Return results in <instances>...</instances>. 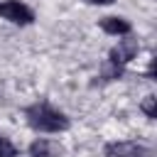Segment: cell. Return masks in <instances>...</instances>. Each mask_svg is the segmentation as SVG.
<instances>
[{
    "instance_id": "3",
    "label": "cell",
    "mask_w": 157,
    "mask_h": 157,
    "mask_svg": "<svg viewBox=\"0 0 157 157\" xmlns=\"http://www.w3.org/2000/svg\"><path fill=\"white\" fill-rule=\"evenodd\" d=\"M137 52H140L137 39L128 37V39H120V42L108 52V61L115 64V66H125V64H130V61L137 56Z\"/></svg>"
},
{
    "instance_id": "7",
    "label": "cell",
    "mask_w": 157,
    "mask_h": 157,
    "mask_svg": "<svg viewBox=\"0 0 157 157\" xmlns=\"http://www.w3.org/2000/svg\"><path fill=\"white\" fill-rule=\"evenodd\" d=\"M123 76V66H115V64H105L103 66V71H101V78L103 81H115V78H120Z\"/></svg>"
},
{
    "instance_id": "10",
    "label": "cell",
    "mask_w": 157,
    "mask_h": 157,
    "mask_svg": "<svg viewBox=\"0 0 157 157\" xmlns=\"http://www.w3.org/2000/svg\"><path fill=\"white\" fill-rule=\"evenodd\" d=\"M86 2H91V5H110L115 0H86Z\"/></svg>"
},
{
    "instance_id": "4",
    "label": "cell",
    "mask_w": 157,
    "mask_h": 157,
    "mask_svg": "<svg viewBox=\"0 0 157 157\" xmlns=\"http://www.w3.org/2000/svg\"><path fill=\"white\" fill-rule=\"evenodd\" d=\"M103 155L105 157H145L147 150L132 140H113L103 145Z\"/></svg>"
},
{
    "instance_id": "8",
    "label": "cell",
    "mask_w": 157,
    "mask_h": 157,
    "mask_svg": "<svg viewBox=\"0 0 157 157\" xmlns=\"http://www.w3.org/2000/svg\"><path fill=\"white\" fill-rule=\"evenodd\" d=\"M140 110L147 118H157V98L155 96H145V101L140 103Z\"/></svg>"
},
{
    "instance_id": "2",
    "label": "cell",
    "mask_w": 157,
    "mask_h": 157,
    "mask_svg": "<svg viewBox=\"0 0 157 157\" xmlns=\"http://www.w3.org/2000/svg\"><path fill=\"white\" fill-rule=\"evenodd\" d=\"M0 17L10 20L12 25H32L34 22V12L20 0H0Z\"/></svg>"
},
{
    "instance_id": "6",
    "label": "cell",
    "mask_w": 157,
    "mask_h": 157,
    "mask_svg": "<svg viewBox=\"0 0 157 157\" xmlns=\"http://www.w3.org/2000/svg\"><path fill=\"white\" fill-rule=\"evenodd\" d=\"M101 29H103L105 34H115V37H123V34H130V32H132V25H130L125 17L110 15V17H103V20H101Z\"/></svg>"
},
{
    "instance_id": "9",
    "label": "cell",
    "mask_w": 157,
    "mask_h": 157,
    "mask_svg": "<svg viewBox=\"0 0 157 157\" xmlns=\"http://www.w3.org/2000/svg\"><path fill=\"white\" fill-rule=\"evenodd\" d=\"M17 152H20V150H17L7 137L0 135V157H17Z\"/></svg>"
},
{
    "instance_id": "1",
    "label": "cell",
    "mask_w": 157,
    "mask_h": 157,
    "mask_svg": "<svg viewBox=\"0 0 157 157\" xmlns=\"http://www.w3.org/2000/svg\"><path fill=\"white\" fill-rule=\"evenodd\" d=\"M25 118H27V125L37 132H64L71 125V120L47 101H37V103L27 105Z\"/></svg>"
},
{
    "instance_id": "5",
    "label": "cell",
    "mask_w": 157,
    "mask_h": 157,
    "mask_svg": "<svg viewBox=\"0 0 157 157\" xmlns=\"http://www.w3.org/2000/svg\"><path fill=\"white\" fill-rule=\"evenodd\" d=\"M29 157H61L64 155V147L49 137H37L29 147H27Z\"/></svg>"
}]
</instances>
